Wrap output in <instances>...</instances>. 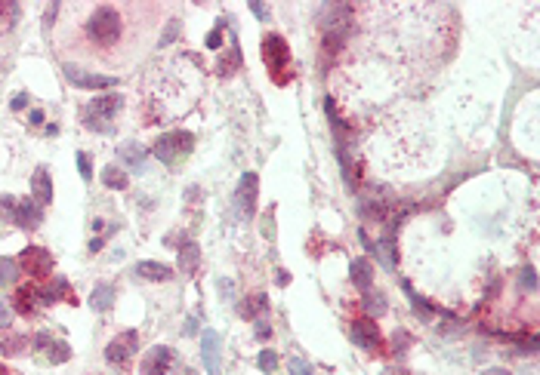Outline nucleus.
I'll list each match as a JSON object with an SVG mask.
<instances>
[{
	"instance_id": "1",
	"label": "nucleus",
	"mask_w": 540,
	"mask_h": 375,
	"mask_svg": "<svg viewBox=\"0 0 540 375\" xmlns=\"http://www.w3.org/2000/svg\"><path fill=\"white\" fill-rule=\"evenodd\" d=\"M87 34H90L93 44L99 46H111L118 44L120 37V15L115 6H96L90 22H87Z\"/></svg>"
},
{
	"instance_id": "6",
	"label": "nucleus",
	"mask_w": 540,
	"mask_h": 375,
	"mask_svg": "<svg viewBox=\"0 0 540 375\" xmlns=\"http://www.w3.org/2000/svg\"><path fill=\"white\" fill-rule=\"evenodd\" d=\"M136 348H139V338H136L133 329H127V332H120V336L106 348V357H108V363L124 366L136 354Z\"/></svg>"
},
{
	"instance_id": "25",
	"label": "nucleus",
	"mask_w": 540,
	"mask_h": 375,
	"mask_svg": "<svg viewBox=\"0 0 540 375\" xmlns=\"http://www.w3.org/2000/svg\"><path fill=\"white\" fill-rule=\"evenodd\" d=\"M15 274H19V265H15L13 258H0V287L13 283V280H15Z\"/></svg>"
},
{
	"instance_id": "20",
	"label": "nucleus",
	"mask_w": 540,
	"mask_h": 375,
	"mask_svg": "<svg viewBox=\"0 0 540 375\" xmlns=\"http://www.w3.org/2000/svg\"><path fill=\"white\" fill-rule=\"evenodd\" d=\"M37 305H40V289L22 287L19 292H15V311H19V314H34Z\"/></svg>"
},
{
	"instance_id": "33",
	"label": "nucleus",
	"mask_w": 540,
	"mask_h": 375,
	"mask_svg": "<svg viewBox=\"0 0 540 375\" xmlns=\"http://www.w3.org/2000/svg\"><path fill=\"white\" fill-rule=\"evenodd\" d=\"M256 336H260V338H269V336H272V326L265 323L263 317H260V320H256Z\"/></svg>"
},
{
	"instance_id": "8",
	"label": "nucleus",
	"mask_w": 540,
	"mask_h": 375,
	"mask_svg": "<svg viewBox=\"0 0 540 375\" xmlns=\"http://www.w3.org/2000/svg\"><path fill=\"white\" fill-rule=\"evenodd\" d=\"M173 366V350L167 345H158L145 354L142 360V375H167V369Z\"/></svg>"
},
{
	"instance_id": "31",
	"label": "nucleus",
	"mask_w": 540,
	"mask_h": 375,
	"mask_svg": "<svg viewBox=\"0 0 540 375\" xmlns=\"http://www.w3.org/2000/svg\"><path fill=\"white\" fill-rule=\"evenodd\" d=\"M220 44H222V28H216V31H211V34H207V46H211V50H216Z\"/></svg>"
},
{
	"instance_id": "12",
	"label": "nucleus",
	"mask_w": 540,
	"mask_h": 375,
	"mask_svg": "<svg viewBox=\"0 0 540 375\" xmlns=\"http://www.w3.org/2000/svg\"><path fill=\"white\" fill-rule=\"evenodd\" d=\"M352 341H356L358 348L365 350H374L380 345V329H377V323L370 320V317H361V320L352 323Z\"/></svg>"
},
{
	"instance_id": "4",
	"label": "nucleus",
	"mask_w": 540,
	"mask_h": 375,
	"mask_svg": "<svg viewBox=\"0 0 540 375\" xmlns=\"http://www.w3.org/2000/svg\"><path fill=\"white\" fill-rule=\"evenodd\" d=\"M263 59H265V68H269L272 74L281 80V74H284L287 65H290V50H287V44H284V37L265 34V37H263Z\"/></svg>"
},
{
	"instance_id": "22",
	"label": "nucleus",
	"mask_w": 540,
	"mask_h": 375,
	"mask_svg": "<svg viewBox=\"0 0 540 375\" xmlns=\"http://www.w3.org/2000/svg\"><path fill=\"white\" fill-rule=\"evenodd\" d=\"M56 298H68V301H75V296L68 292V283L62 280H53V287H46V289H40V305H53Z\"/></svg>"
},
{
	"instance_id": "9",
	"label": "nucleus",
	"mask_w": 540,
	"mask_h": 375,
	"mask_svg": "<svg viewBox=\"0 0 540 375\" xmlns=\"http://www.w3.org/2000/svg\"><path fill=\"white\" fill-rule=\"evenodd\" d=\"M65 77H68L75 86H80V89H106V86H118V80H115V77H106V74H87V71L75 68V65H65Z\"/></svg>"
},
{
	"instance_id": "36",
	"label": "nucleus",
	"mask_w": 540,
	"mask_h": 375,
	"mask_svg": "<svg viewBox=\"0 0 540 375\" xmlns=\"http://www.w3.org/2000/svg\"><path fill=\"white\" fill-rule=\"evenodd\" d=\"M220 292L225 298H232V292H235V287H232V280H220Z\"/></svg>"
},
{
	"instance_id": "29",
	"label": "nucleus",
	"mask_w": 540,
	"mask_h": 375,
	"mask_svg": "<svg viewBox=\"0 0 540 375\" xmlns=\"http://www.w3.org/2000/svg\"><path fill=\"white\" fill-rule=\"evenodd\" d=\"M290 375H312V366L303 360V357H294L290 360Z\"/></svg>"
},
{
	"instance_id": "28",
	"label": "nucleus",
	"mask_w": 540,
	"mask_h": 375,
	"mask_svg": "<svg viewBox=\"0 0 540 375\" xmlns=\"http://www.w3.org/2000/svg\"><path fill=\"white\" fill-rule=\"evenodd\" d=\"M77 169H80V178H84V182H90V178H93V163H90V154H84V151L77 154Z\"/></svg>"
},
{
	"instance_id": "21",
	"label": "nucleus",
	"mask_w": 540,
	"mask_h": 375,
	"mask_svg": "<svg viewBox=\"0 0 540 375\" xmlns=\"http://www.w3.org/2000/svg\"><path fill=\"white\" fill-rule=\"evenodd\" d=\"M111 305H115V287L99 283V287L93 289V296H90V308L93 311H111Z\"/></svg>"
},
{
	"instance_id": "30",
	"label": "nucleus",
	"mask_w": 540,
	"mask_h": 375,
	"mask_svg": "<svg viewBox=\"0 0 540 375\" xmlns=\"http://www.w3.org/2000/svg\"><path fill=\"white\" fill-rule=\"evenodd\" d=\"M522 287H525L528 292L537 289V274H534V268H522Z\"/></svg>"
},
{
	"instance_id": "17",
	"label": "nucleus",
	"mask_w": 540,
	"mask_h": 375,
	"mask_svg": "<svg viewBox=\"0 0 540 375\" xmlns=\"http://www.w3.org/2000/svg\"><path fill=\"white\" fill-rule=\"evenodd\" d=\"M265 308H269V298H265L263 292H256V296L241 301V305H238V314L244 317V320H260V317L265 314Z\"/></svg>"
},
{
	"instance_id": "16",
	"label": "nucleus",
	"mask_w": 540,
	"mask_h": 375,
	"mask_svg": "<svg viewBox=\"0 0 540 375\" xmlns=\"http://www.w3.org/2000/svg\"><path fill=\"white\" fill-rule=\"evenodd\" d=\"M349 277H352V283H356L358 289H370V283H374V268H370L368 258H352L349 262Z\"/></svg>"
},
{
	"instance_id": "35",
	"label": "nucleus",
	"mask_w": 540,
	"mask_h": 375,
	"mask_svg": "<svg viewBox=\"0 0 540 375\" xmlns=\"http://www.w3.org/2000/svg\"><path fill=\"white\" fill-rule=\"evenodd\" d=\"M176 34H180V22H170V28H167V34H164V40H161V44H170Z\"/></svg>"
},
{
	"instance_id": "2",
	"label": "nucleus",
	"mask_w": 540,
	"mask_h": 375,
	"mask_svg": "<svg viewBox=\"0 0 540 375\" xmlns=\"http://www.w3.org/2000/svg\"><path fill=\"white\" fill-rule=\"evenodd\" d=\"M191 148H195V136L185 133V129H173V133H164L158 138L155 148H151V154H155L161 163L173 166V163H180L182 157H189Z\"/></svg>"
},
{
	"instance_id": "38",
	"label": "nucleus",
	"mask_w": 540,
	"mask_h": 375,
	"mask_svg": "<svg viewBox=\"0 0 540 375\" xmlns=\"http://www.w3.org/2000/svg\"><path fill=\"white\" fill-rule=\"evenodd\" d=\"M251 10H253L256 15H260V19H265V15H269V13H265V6H263V4H251Z\"/></svg>"
},
{
	"instance_id": "40",
	"label": "nucleus",
	"mask_w": 540,
	"mask_h": 375,
	"mask_svg": "<svg viewBox=\"0 0 540 375\" xmlns=\"http://www.w3.org/2000/svg\"><path fill=\"white\" fill-rule=\"evenodd\" d=\"M482 375H510V369H501V366H494V369H485Z\"/></svg>"
},
{
	"instance_id": "10",
	"label": "nucleus",
	"mask_w": 540,
	"mask_h": 375,
	"mask_svg": "<svg viewBox=\"0 0 540 375\" xmlns=\"http://www.w3.org/2000/svg\"><path fill=\"white\" fill-rule=\"evenodd\" d=\"M220 350H222L220 332L207 329L204 336H201V357H204V366L211 375H220Z\"/></svg>"
},
{
	"instance_id": "27",
	"label": "nucleus",
	"mask_w": 540,
	"mask_h": 375,
	"mask_svg": "<svg viewBox=\"0 0 540 375\" xmlns=\"http://www.w3.org/2000/svg\"><path fill=\"white\" fill-rule=\"evenodd\" d=\"M238 62H241V53H238V46L232 44V53H229V59L220 62V74H232V71L238 68Z\"/></svg>"
},
{
	"instance_id": "26",
	"label": "nucleus",
	"mask_w": 540,
	"mask_h": 375,
	"mask_svg": "<svg viewBox=\"0 0 540 375\" xmlns=\"http://www.w3.org/2000/svg\"><path fill=\"white\" fill-rule=\"evenodd\" d=\"M256 363H260V369L263 372H275L278 369V354H275V350H263V354H260V360H256Z\"/></svg>"
},
{
	"instance_id": "37",
	"label": "nucleus",
	"mask_w": 540,
	"mask_h": 375,
	"mask_svg": "<svg viewBox=\"0 0 540 375\" xmlns=\"http://www.w3.org/2000/svg\"><path fill=\"white\" fill-rule=\"evenodd\" d=\"M25 105H28V96H15V99H13V111L25 108Z\"/></svg>"
},
{
	"instance_id": "11",
	"label": "nucleus",
	"mask_w": 540,
	"mask_h": 375,
	"mask_svg": "<svg viewBox=\"0 0 540 375\" xmlns=\"http://www.w3.org/2000/svg\"><path fill=\"white\" fill-rule=\"evenodd\" d=\"M256 191H260V178L256 173H244L238 182V206L244 216H253L256 209Z\"/></svg>"
},
{
	"instance_id": "3",
	"label": "nucleus",
	"mask_w": 540,
	"mask_h": 375,
	"mask_svg": "<svg viewBox=\"0 0 540 375\" xmlns=\"http://www.w3.org/2000/svg\"><path fill=\"white\" fill-rule=\"evenodd\" d=\"M124 108V99H120L118 93L111 96H99V99H93L87 105L84 111V124L96 129V133H111V120H115V114Z\"/></svg>"
},
{
	"instance_id": "41",
	"label": "nucleus",
	"mask_w": 540,
	"mask_h": 375,
	"mask_svg": "<svg viewBox=\"0 0 540 375\" xmlns=\"http://www.w3.org/2000/svg\"><path fill=\"white\" fill-rule=\"evenodd\" d=\"M0 375H6V369H4V366H0Z\"/></svg>"
},
{
	"instance_id": "34",
	"label": "nucleus",
	"mask_w": 540,
	"mask_h": 375,
	"mask_svg": "<svg viewBox=\"0 0 540 375\" xmlns=\"http://www.w3.org/2000/svg\"><path fill=\"white\" fill-rule=\"evenodd\" d=\"M22 345H25V338H10V341L4 345V354H15V350H19Z\"/></svg>"
},
{
	"instance_id": "18",
	"label": "nucleus",
	"mask_w": 540,
	"mask_h": 375,
	"mask_svg": "<svg viewBox=\"0 0 540 375\" xmlns=\"http://www.w3.org/2000/svg\"><path fill=\"white\" fill-rule=\"evenodd\" d=\"M198 262H201L198 243L185 240L182 246H180V271H182V274H195V271H198Z\"/></svg>"
},
{
	"instance_id": "24",
	"label": "nucleus",
	"mask_w": 540,
	"mask_h": 375,
	"mask_svg": "<svg viewBox=\"0 0 540 375\" xmlns=\"http://www.w3.org/2000/svg\"><path fill=\"white\" fill-rule=\"evenodd\" d=\"M365 308H368L370 317H380L386 311V298L380 296V292H368V296H365Z\"/></svg>"
},
{
	"instance_id": "39",
	"label": "nucleus",
	"mask_w": 540,
	"mask_h": 375,
	"mask_svg": "<svg viewBox=\"0 0 540 375\" xmlns=\"http://www.w3.org/2000/svg\"><path fill=\"white\" fill-rule=\"evenodd\" d=\"M56 13H59V4H53V6H50V10H46V25H50V22L56 19Z\"/></svg>"
},
{
	"instance_id": "19",
	"label": "nucleus",
	"mask_w": 540,
	"mask_h": 375,
	"mask_svg": "<svg viewBox=\"0 0 540 375\" xmlns=\"http://www.w3.org/2000/svg\"><path fill=\"white\" fill-rule=\"evenodd\" d=\"M136 274L145 277V280H155V283H164L173 277V268L161 265V262H139L136 265Z\"/></svg>"
},
{
	"instance_id": "23",
	"label": "nucleus",
	"mask_w": 540,
	"mask_h": 375,
	"mask_svg": "<svg viewBox=\"0 0 540 375\" xmlns=\"http://www.w3.org/2000/svg\"><path fill=\"white\" fill-rule=\"evenodd\" d=\"M102 185L111 188V191H124L127 188V176L120 166H106L102 169Z\"/></svg>"
},
{
	"instance_id": "5",
	"label": "nucleus",
	"mask_w": 540,
	"mask_h": 375,
	"mask_svg": "<svg viewBox=\"0 0 540 375\" xmlns=\"http://www.w3.org/2000/svg\"><path fill=\"white\" fill-rule=\"evenodd\" d=\"M19 268L31 277H46L53 271V256L44 246H25V252L19 256Z\"/></svg>"
},
{
	"instance_id": "15",
	"label": "nucleus",
	"mask_w": 540,
	"mask_h": 375,
	"mask_svg": "<svg viewBox=\"0 0 540 375\" xmlns=\"http://www.w3.org/2000/svg\"><path fill=\"white\" fill-rule=\"evenodd\" d=\"M145 151L142 145H136V142H127V145H120L118 148V157L127 163V166L133 169V173H142V166H145Z\"/></svg>"
},
{
	"instance_id": "32",
	"label": "nucleus",
	"mask_w": 540,
	"mask_h": 375,
	"mask_svg": "<svg viewBox=\"0 0 540 375\" xmlns=\"http://www.w3.org/2000/svg\"><path fill=\"white\" fill-rule=\"evenodd\" d=\"M10 320H13V314H10V308L4 305V301H0V329H6V326H10Z\"/></svg>"
},
{
	"instance_id": "14",
	"label": "nucleus",
	"mask_w": 540,
	"mask_h": 375,
	"mask_svg": "<svg viewBox=\"0 0 540 375\" xmlns=\"http://www.w3.org/2000/svg\"><path fill=\"white\" fill-rule=\"evenodd\" d=\"M31 194H34V203H40V206H46L53 200V182L44 166H37L34 176H31Z\"/></svg>"
},
{
	"instance_id": "7",
	"label": "nucleus",
	"mask_w": 540,
	"mask_h": 375,
	"mask_svg": "<svg viewBox=\"0 0 540 375\" xmlns=\"http://www.w3.org/2000/svg\"><path fill=\"white\" fill-rule=\"evenodd\" d=\"M13 222L19 228L34 231V228L44 222V209H40V203H34V200H15L13 203Z\"/></svg>"
},
{
	"instance_id": "13",
	"label": "nucleus",
	"mask_w": 540,
	"mask_h": 375,
	"mask_svg": "<svg viewBox=\"0 0 540 375\" xmlns=\"http://www.w3.org/2000/svg\"><path fill=\"white\" fill-rule=\"evenodd\" d=\"M37 348L44 350V357L50 363H65L71 357V348L65 345V341H56V338L46 336V332H40V336H37Z\"/></svg>"
}]
</instances>
